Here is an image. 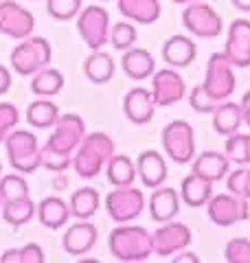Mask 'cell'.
Masks as SVG:
<instances>
[{
    "mask_svg": "<svg viewBox=\"0 0 250 263\" xmlns=\"http://www.w3.org/2000/svg\"><path fill=\"white\" fill-rule=\"evenodd\" d=\"M235 66L224 53H213L206 62L204 81L195 86L189 95V105L200 114H211L222 101L233 97L237 88Z\"/></svg>",
    "mask_w": 250,
    "mask_h": 263,
    "instance_id": "cell-1",
    "label": "cell"
},
{
    "mask_svg": "<svg viewBox=\"0 0 250 263\" xmlns=\"http://www.w3.org/2000/svg\"><path fill=\"white\" fill-rule=\"evenodd\" d=\"M83 136H86V123L79 114H60L48 141L44 147H40L42 167L53 174H64L73 164V154Z\"/></svg>",
    "mask_w": 250,
    "mask_h": 263,
    "instance_id": "cell-2",
    "label": "cell"
},
{
    "mask_svg": "<svg viewBox=\"0 0 250 263\" xmlns=\"http://www.w3.org/2000/svg\"><path fill=\"white\" fill-rule=\"evenodd\" d=\"M116 145L105 132H90L83 136V141L73 154L70 167L77 171V176L83 180H95L105 169L108 160L114 156Z\"/></svg>",
    "mask_w": 250,
    "mask_h": 263,
    "instance_id": "cell-3",
    "label": "cell"
},
{
    "mask_svg": "<svg viewBox=\"0 0 250 263\" xmlns=\"http://www.w3.org/2000/svg\"><path fill=\"white\" fill-rule=\"evenodd\" d=\"M108 248H110L112 257L125 261V263H136V261H147L154 254L152 246V235L147 228L138 224H119L108 239Z\"/></svg>",
    "mask_w": 250,
    "mask_h": 263,
    "instance_id": "cell-4",
    "label": "cell"
},
{
    "mask_svg": "<svg viewBox=\"0 0 250 263\" xmlns=\"http://www.w3.org/2000/svg\"><path fill=\"white\" fill-rule=\"evenodd\" d=\"M7 147V160L22 176L35 174L42 167V156H40V143L33 132L24 129H11L5 138Z\"/></svg>",
    "mask_w": 250,
    "mask_h": 263,
    "instance_id": "cell-5",
    "label": "cell"
},
{
    "mask_svg": "<svg viewBox=\"0 0 250 263\" xmlns=\"http://www.w3.org/2000/svg\"><path fill=\"white\" fill-rule=\"evenodd\" d=\"M53 57V48L48 44L46 37H35L29 35L24 37L20 44L13 46V51L9 55L11 70L20 77H33L38 70H42L44 66H48Z\"/></svg>",
    "mask_w": 250,
    "mask_h": 263,
    "instance_id": "cell-6",
    "label": "cell"
},
{
    "mask_svg": "<svg viewBox=\"0 0 250 263\" xmlns=\"http://www.w3.org/2000/svg\"><path fill=\"white\" fill-rule=\"evenodd\" d=\"M163 149L176 164H189L195 158V132L187 121H171L160 134Z\"/></svg>",
    "mask_w": 250,
    "mask_h": 263,
    "instance_id": "cell-7",
    "label": "cell"
},
{
    "mask_svg": "<svg viewBox=\"0 0 250 263\" xmlns=\"http://www.w3.org/2000/svg\"><path fill=\"white\" fill-rule=\"evenodd\" d=\"M147 206L145 195L134 184L130 186H114V191L105 195V211L116 224H128L143 215Z\"/></svg>",
    "mask_w": 250,
    "mask_h": 263,
    "instance_id": "cell-8",
    "label": "cell"
},
{
    "mask_svg": "<svg viewBox=\"0 0 250 263\" xmlns=\"http://www.w3.org/2000/svg\"><path fill=\"white\" fill-rule=\"evenodd\" d=\"M77 33L90 51H99L110 42V13L99 5H90L77 15Z\"/></svg>",
    "mask_w": 250,
    "mask_h": 263,
    "instance_id": "cell-9",
    "label": "cell"
},
{
    "mask_svg": "<svg viewBox=\"0 0 250 263\" xmlns=\"http://www.w3.org/2000/svg\"><path fill=\"white\" fill-rule=\"evenodd\" d=\"M182 24H185V29L191 35H195L200 40H213L222 35L224 31L222 15L211 5L202 3V0L191 3L187 5V9H182Z\"/></svg>",
    "mask_w": 250,
    "mask_h": 263,
    "instance_id": "cell-10",
    "label": "cell"
},
{
    "mask_svg": "<svg viewBox=\"0 0 250 263\" xmlns=\"http://www.w3.org/2000/svg\"><path fill=\"white\" fill-rule=\"evenodd\" d=\"M206 213L215 226L226 228L250 217V204L246 197L235 193H218L211 195V200L206 202Z\"/></svg>",
    "mask_w": 250,
    "mask_h": 263,
    "instance_id": "cell-11",
    "label": "cell"
},
{
    "mask_svg": "<svg viewBox=\"0 0 250 263\" xmlns=\"http://www.w3.org/2000/svg\"><path fill=\"white\" fill-rule=\"evenodd\" d=\"M152 97L156 108H169L182 101V97H187V84L178 68H163L152 75Z\"/></svg>",
    "mask_w": 250,
    "mask_h": 263,
    "instance_id": "cell-12",
    "label": "cell"
},
{
    "mask_svg": "<svg viewBox=\"0 0 250 263\" xmlns=\"http://www.w3.org/2000/svg\"><path fill=\"white\" fill-rule=\"evenodd\" d=\"M191 239V228L182 221H163V226L152 235V246H154V254L158 257H171V254H178L180 250L189 248Z\"/></svg>",
    "mask_w": 250,
    "mask_h": 263,
    "instance_id": "cell-13",
    "label": "cell"
},
{
    "mask_svg": "<svg viewBox=\"0 0 250 263\" xmlns=\"http://www.w3.org/2000/svg\"><path fill=\"white\" fill-rule=\"evenodd\" d=\"M33 29H35V18L29 9L22 5L13 3V0H5L0 3V33L13 40L29 37Z\"/></svg>",
    "mask_w": 250,
    "mask_h": 263,
    "instance_id": "cell-14",
    "label": "cell"
},
{
    "mask_svg": "<svg viewBox=\"0 0 250 263\" xmlns=\"http://www.w3.org/2000/svg\"><path fill=\"white\" fill-rule=\"evenodd\" d=\"M224 55L228 57L235 68H248L250 66V20L239 18L230 22Z\"/></svg>",
    "mask_w": 250,
    "mask_h": 263,
    "instance_id": "cell-15",
    "label": "cell"
},
{
    "mask_svg": "<svg viewBox=\"0 0 250 263\" xmlns=\"http://www.w3.org/2000/svg\"><path fill=\"white\" fill-rule=\"evenodd\" d=\"M99 239V230L95 224H90L88 219H79L77 224L68 226V230L62 237V248L64 252H68L70 257H81L88 254L95 248V243Z\"/></svg>",
    "mask_w": 250,
    "mask_h": 263,
    "instance_id": "cell-16",
    "label": "cell"
},
{
    "mask_svg": "<svg viewBox=\"0 0 250 263\" xmlns=\"http://www.w3.org/2000/svg\"><path fill=\"white\" fill-rule=\"evenodd\" d=\"M156 103L152 97V90L147 88H132L128 90V95L123 97V114L125 119L134 125H145L154 119Z\"/></svg>",
    "mask_w": 250,
    "mask_h": 263,
    "instance_id": "cell-17",
    "label": "cell"
},
{
    "mask_svg": "<svg viewBox=\"0 0 250 263\" xmlns=\"http://www.w3.org/2000/svg\"><path fill=\"white\" fill-rule=\"evenodd\" d=\"M136 176L147 189H156L165 184L169 171H167V162L163 158V154L156 149H147L140 154L136 160Z\"/></svg>",
    "mask_w": 250,
    "mask_h": 263,
    "instance_id": "cell-18",
    "label": "cell"
},
{
    "mask_svg": "<svg viewBox=\"0 0 250 263\" xmlns=\"http://www.w3.org/2000/svg\"><path fill=\"white\" fill-rule=\"evenodd\" d=\"M180 213V193L171 186H156L149 197V217L158 224L171 221Z\"/></svg>",
    "mask_w": 250,
    "mask_h": 263,
    "instance_id": "cell-19",
    "label": "cell"
},
{
    "mask_svg": "<svg viewBox=\"0 0 250 263\" xmlns=\"http://www.w3.org/2000/svg\"><path fill=\"white\" fill-rule=\"evenodd\" d=\"M198 57V46L189 35H171L163 44V60L171 68H187Z\"/></svg>",
    "mask_w": 250,
    "mask_h": 263,
    "instance_id": "cell-20",
    "label": "cell"
},
{
    "mask_svg": "<svg viewBox=\"0 0 250 263\" xmlns=\"http://www.w3.org/2000/svg\"><path fill=\"white\" fill-rule=\"evenodd\" d=\"M191 171L198 176L206 178L208 182H220L228 176L230 171V160L226 158V154H220V152H202V154H195V158L191 160Z\"/></svg>",
    "mask_w": 250,
    "mask_h": 263,
    "instance_id": "cell-21",
    "label": "cell"
},
{
    "mask_svg": "<svg viewBox=\"0 0 250 263\" xmlns=\"http://www.w3.org/2000/svg\"><path fill=\"white\" fill-rule=\"evenodd\" d=\"M116 7L125 20L134 24H154L160 20V0H116Z\"/></svg>",
    "mask_w": 250,
    "mask_h": 263,
    "instance_id": "cell-22",
    "label": "cell"
},
{
    "mask_svg": "<svg viewBox=\"0 0 250 263\" xmlns=\"http://www.w3.org/2000/svg\"><path fill=\"white\" fill-rule=\"evenodd\" d=\"M121 68L130 79L143 81V79H149L156 72V62H154V55L149 51L132 46L128 51H123Z\"/></svg>",
    "mask_w": 250,
    "mask_h": 263,
    "instance_id": "cell-23",
    "label": "cell"
},
{
    "mask_svg": "<svg viewBox=\"0 0 250 263\" xmlns=\"http://www.w3.org/2000/svg\"><path fill=\"white\" fill-rule=\"evenodd\" d=\"M35 215L40 219V224L48 228V230H60L68 224L70 219V209H68V202H64L62 197H44L38 209H35Z\"/></svg>",
    "mask_w": 250,
    "mask_h": 263,
    "instance_id": "cell-24",
    "label": "cell"
},
{
    "mask_svg": "<svg viewBox=\"0 0 250 263\" xmlns=\"http://www.w3.org/2000/svg\"><path fill=\"white\" fill-rule=\"evenodd\" d=\"M213 195V182H208L206 178L198 176L191 171L189 176L182 178L180 182V200L191 209H200L206 206V202Z\"/></svg>",
    "mask_w": 250,
    "mask_h": 263,
    "instance_id": "cell-25",
    "label": "cell"
},
{
    "mask_svg": "<svg viewBox=\"0 0 250 263\" xmlns=\"http://www.w3.org/2000/svg\"><path fill=\"white\" fill-rule=\"evenodd\" d=\"M114 70H116V66H114L112 55H108L101 48L93 51L86 57V62H83V72H86L88 81H93L97 86L108 84L114 77Z\"/></svg>",
    "mask_w": 250,
    "mask_h": 263,
    "instance_id": "cell-26",
    "label": "cell"
},
{
    "mask_svg": "<svg viewBox=\"0 0 250 263\" xmlns=\"http://www.w3.org/2000/svg\"><path fill=\"white\" fill-rule=\"evenodd\" d=\"M101 206V195L95 186H81L77 189L70 200H68V209H70V217L75 219H90Z\"/></svg>",
    "mask_w": 250,
    "mask_h": 263,
    "instance_id": "cell-27",
    "label": "cell"
},
{
    "mask_svg": "<svg viewBox=\"0 0 250 263\" xmlns=\"http://www.w3.org/2000/svg\"><path fill=\"white\" fill-rule=\"evenodd\" d=\"M211 114H213V127H215V132H218V134H222V136L235 134V132H239V127L244 125L239 103H233L230 99L222 101Z\"/></svg>",
    "mask_w": 250,
    "mask_h": 263,
    "instance_id": "cell-28",
    "label": "cell"
},
{
    "mask_svg": "<svg viewBox=\"0 0 250 263\" xmlns=\"http://www.w3.org/2000/svg\"><path fill=\"white\" fill-rule=\"evenodd\" d=\"M60 119V108L57 103H53L51 99L42 97L35 99L33 103H29L27 108V123L35 129H48L55 125V121Z\"/></svg>",
    "mask_w": 250,
    "mask_h": 263,
    "instance_id": "cell-29",
    "label": "cell"
},
{
    "mask_svg": "<svg viewBox=\"0 0 250 263\" xmlns=\"http://www.w3.org/2000/svg\"><path fill=\"white\" fill-rule=\"evenodd\" d=\"M105 176L114 186H130L134 184L136 176V162L130 156L123 154H114L105 164Z\"/></svg>",
    "mask_w": 250,
    "mask_h": 263,
    "instance_id": "cell-30",
    "label": "cell"
},
{
    "mask_svg": "<svg viewBox=\"0 0 250 263\" xmlns=\"http://www.w3.org/2000/svg\"><path fill=\"white\" fill-rule=\"evenodd\" d=\"M3 219L7 221L9 226L18 228V226H24L35 217V209L38 204L31 200V195L27 197H20V200H11V202H3Z\"/></svg>",
    "mask_w": 250,
    "mask_h": 263,
    "instance_id": "cell-31",
    "label": "cell"
},
{
    "mask_svg": "<svg viewBox=\"0 0 250 263\" xmlns=\"http://www.w3.org/2000/svg\"><path fill=\"white\" fill-rule=\"evenodd\" d=\"M64 84H66V79L64 75L57 68H42L38 70L35 75H33L31 79V92L33 95H38V97H55V95H60L62 90H64Z\"/></svg>",
    "mask_w": 250,
    "mask_h": 263,
    "instance_id": "cell-32",
    "label": "cell"
},
{
    "mask_svg": "<svg viewBox=\"0 0 250 263\" xmlns=\"http://www.w3.org/2000/svg\"><path fill=\"white\" fill-rule=\"evenodd\" d=\"M224 154L230 160V164H250V134H235L226 136V147H224Z\"/></svg>",
    "mask_w": 250,
    "mask_h": 263,
    "instance_id": "cell-33",
    "label": "cell"
},
{
    "mask_svg": "<svg viewBox=\"0 0 250 263\" xmlns=\"http://www.w3.org/2000/svg\"><path fill=\"white\" fill-rule=\"evenodd\" d=\"M29 193V184L22 178V174H11V176H0V202H11V200H20L27 197Z\"/></svg>",
    "mask_w": 250,
    "mask_h": 263,
    "instance_id": "cell-34",
    "label": "cell"
},
{
    "mask_svg": "<svg viewBox=\"0 0 250 263\" xmlns=\"http://www.w3.org/2000/svg\"><path fill=\"white\" fill-rule=\"evenodd\" d=\"M138 40V31L134 27V22L125 20V22H116L114 27H110V44L116 51H128L136 44Z\"/></svg>",
    "mask_w": 250,
    "mask_h": 263,
    "instance_id": "cell-35",
    "label": "cell"
},
{
    "mask_svg": "<svg viewBox=\"0 0 250 263\" xmlns=\"http://www.w3.org/2000/svg\"><path fill=\"white\" fill-rule=\"evenodd\" d=\"M226 189H228V193L246 197V200L250 202V164H239V169L228 171Z\"/></svg>",
    "mask_w": 250,
    "mask_h": 263,
    "instance_id": "cell-36",
    "label": "cell"
},
{
    "mask_svg": "<svg viewBox=\"0 0 250 263\" xmlns=\"http://www.w3.org/2000/svg\"><path fill=\"white\" fill-rule=\"evenodd\" d=\"M81 9H83L81 0H46L48 15L60 22H68L73 18H77Z\"/></svg>",
    "mask_w": 250,
    "mask_h": 263,
    "instance_id": "cell-37",
    "label": "cell"
},
{
    "mask_svg": "<svg viewBox=\"0 0 250 263\" xmlns=\"http://www.w3.org/2000/svg\"><path fill=\"white\" fill-rule=\"evenodd\" d=\"M224 259L228 263H250V239L235 237L224 248Z\"/></svg>",
    "mask_w": 250,
    "mask_h": 263,
    "instance_id": "cell-38",
    "label": "cell"
},
{
    "mask_svg": "<svg viewBox=\"0 0 250 263\" xmlns=\"http://www.w3.org/2000/svg\"><path fill=\"white\" fill-rule=\"evenodd\" d=\"M20 123V112L13 103L3 101L0 103V143H5L7 134L11 129H15V125Z\"/></svg>",
    "mask_w": 250,
    "mask_h": 263,
    "instance_id": "cell-39",
    "label": "cell"
},
{
    "mask_svg": "<svg viewBox=\"0 0 250 263\" xmlns=\"http://www.w3.org/2000/svg\"><path fill=\"white\" fill-rule=\"evenodd\" d=\"M44 250L40 243H27L20 248V263H44Z\"/></svg>",
    "mask_w": 250,
    "mask_h": 263,
    "instance_id": "cell-40",
    "label": "cell"
},
{
    "mask_svg": "<svg viewBox=\"0 0 250 263\" xmlns=\"http://www.w3.org/2000/svg\"><path fill=\"white\" fill-rule=\"evenodd\" d=\"M13 86V77H11V68H7L5 64H0V97H5Z\"/></svg>",
    "mask_w": 250,
    "mask_h": 263,
    "instance_id": "cell-41",
    "label": "cell"
},
{
    "mask_svg": "<svg viewBox=\"0 0 250 263\" xmlns=\"http://www.w3.org/2000/svg\"><path fill=\"white\" fill-rule=\"evenodd\" d=\"M239 110H241V119H244V125L250 127V90L241 97V101H239Z\"/></svg>",
    "mask_w": 250,
    "mask_h": 263,
    "instance_id": "cell-42",
    "label": "cell"
},
{
    "mask_svg": "<svg viewBox=\"0 0 250 263\" xmlns=\"http://www.w3.org/2000/svg\"><path fill=\"white\" fill-rule=\"evenodd\" d=\"M173 263H200V257L193 252H187V250H180V254L173 257Z\"/></svg>",
    "mask_w": 250,
    "mask_h": 263,
    "instance_id": "cell-43",
    "label": "cell"
},
{
    "mask_svg": "<svg viewBox=\"0 0 250 263\" xmlns=\"http://www.w3.org/2000/svg\"><path fill=\"white\" fill-rule=\"evenodd\" d=\"M0 263H20V248H9L7 252H3Z\"/></svg>",
    "mask_w": 250,
    "mask_h": 263,
    "instance_id": "cell-44",
    "label": "cell"
},
{
    "mask_svg": "<svg viewBox=\"0 0 250 263\" xmlns=\"http://www.w3.org/2000/svg\"><path fill=\"white\" fill-rule=\"evenodd\" d=\"M233 7L239 11H244V13H250V0H230Z\"/></svg>",
    "mask_w": 250,
    "mask_h": 263,
    "instance_id": "cell-45",
    "label": "cell"
},
{
    "mask_svg": "<svg viewBox=\"0 0 250 263\" xmlns=\"http://www.w3.org/2000/svg\"><path fill=\"white\" fill-rule=\"evenodd\" d=\"M66 186V180L64 178H57V182H55V189H64Z\"/></svg>",
    "mask_w": 250,
    "mask_h": 263,
    "instance_id": "cell-46",
    "label": "cell"
},
{
    "mask_svg": "<svg viewBox=\"0 0 250 263\" xmlns=\"http://www.w3.org/2000/svg\"><path fill=\"white\" fill-rule=\"evenodd\" d=\"M171 3H176V5H191V3H198V0H171Z\"/></svg>",
    "mask_w": 250,
    "mask_h": 263,
    "instance_id": "cell-47",
    "label": "cell"
},
{
    "mask_svg": "<svg viewBox=\"0 0 250 263\" xmlns=\"http://www.w3.org/2000/svg\"><path fill=\"white\" fill-rule=\"evenodd\" d=\"M0 176H3V164H0Z\"/></svg>",
    "mask_w": 250,
    "mask_h": 263,
    "instance_id": "cell-48",
    "label": "cell"
},
{
    "mask_svg": "<svg viewBox=\"0 0 250 263\" xmlns=\"http://www.w3.org/2000/svg\"><path fill=\"white\" fill-rule=\"evenodd\" d=\"M33 3H38V0H33Z\"/></svg>",
    "mask_w": 250,
    "mask_h": 263,
    "instance_id": "cell-49",
    "label": "cell"
},
{
    "mask_svg": "<svg viewBox=\"0 0 250 263\" xmlns=\"http://www.w3.org/2000/svg\"><path fill=\"white\" fill-rule=\"evenodd\" d=\"M0 206H3V202H0Z\"/></svg>",
    "mask_w": 250,
    "mask_h": 263,
    "instance_id": "cell-50",
    "label": "cell"
}]
</instances>
